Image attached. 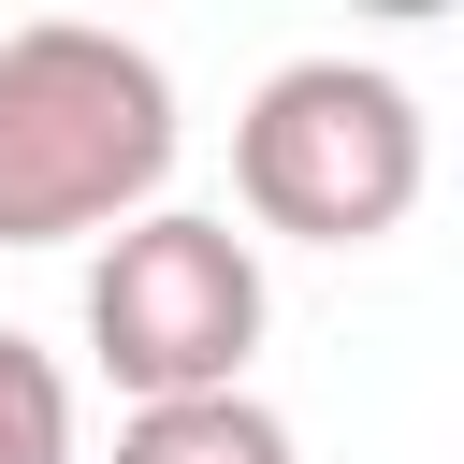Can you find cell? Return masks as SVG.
<instances>
[{
  "mask_svg": "<svg viewBox=\"0 0 464 464\" xmlns=\"http://www.w3.org/2000/svg\"><path fill=\"white\" fill-rule=\"evenodd\" d=\"M174 174V72L130 29H0V246L130 232Z\"/></svg>",
  "mask_w": 464,
  "mask_h": 464,
  "instance_id": "obj_1",
  "label": "cell"
},
{
  "mask_svg": "<svg viewBox=\"0 0 464 464\" xmlns=\"http://www.w3.org/2000/svg\"><path fill=\"white\" fill-rule=\"evenodd\" d=\"M232 188L290 246H377L420 203V102L377 58H290L232 116Z\"/></svg>",
  "mask_w": 464,
  "mask_h": 464,
  "instance_id": "obj_2",
  "label": "cell"
},
{
  "mask_svg": "<svg viewBox=\"0 0 464 464\" xmlns=\"http://www.w3.org/2000/svg\"><path fill=\"white\" fill-rule=\"evenodd\" d=\"M87 348L130 406H174V392H246V348H261V246L232 218H188V203H145L130 232H102L87 261Z\"/></svg>",
  "mask_w": 464,
  "mask_h": 464,
  "instance_id": "obj_3",
  "label": "cell"
},
{
  "mask_svg": "<svg viewBox=\"0 0 464 464\" xmlns=\"http://www.w3.org/2000/svg\"><path fill=\"white\" fill-rule=\"evenodd\" d=\"M116 464H304V450L261 392H174V406L116 420Z\"/></svg>",
  "mask_w": 464,
  "mask_h": 464,
  "instance_id": "obj_4",
  "label": "cell"
},
{
  "mask_svg": "<svg viewBox=\"0 0 464 464\" xmlns=\"http://www.w3.org/2000/svg\"><path fill=\"white\" fill-rule=\"evenodd\" d=\"M0 464H72V377L29 334H0Z\"/></svg>",
  "mask_w": 464,
  "mask_h": 464,
  "instance_id": "obj_5",
  "label": "cell"
}]
</instances>
